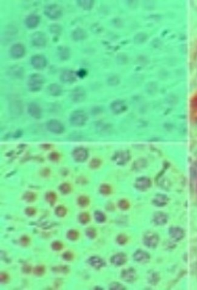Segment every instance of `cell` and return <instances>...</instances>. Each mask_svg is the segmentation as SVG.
<instances>
[{"label": "cell", "mask_w": 197, "mask_h": 290, "mask_svg": "<svg viewBox=\"0 0 197 290\" xmlns=\"http://www.w3.org/2000/svg\"><path fill=\"white\" fill-rule=\"evenodd\" d=\"M47 129L50 132L55 134H61L64 131V125L58 120L52 119L46 123Z\"/></svg>", "instance_id": "4"}, {"label": "cell", "mask_w": 197, "mask_h": 290, "mask_svg": "<svg viewBox=\"0 0 197 290\" xmlns=\"http://www.w3.org/2000/svg\"><path fill=\"white\" fill-rule=\"evenodd\" d=\"M101 191L104 194H107L110 192V188L107 185H103L101 188Z\"/></svg>", "instance_id": "38"}, {"label": "cell", "mask_w": 197, "mask_h": 290, "mask_svg": "<svg viewBox=\"0 0 197 290\" xmlns=\"http://www.w3.org/2000/svg\"><path fill=\"white\" fill-rule=\"evenodd\" d=\"M47 200L51 204H53L57 200V196L53 192H49L46 194Z\"/></svg>", "instance_id": "20"}, {"label": "cell", "mask_w": 197, "mask_h": 290, "mask_svg": "<svg viewBox=\"0 0 197 290\" xmlns=\"http://www.w3.org/2000/svg\"><path fill=\"white\" fill-rule=\"evenodd\" d=\"M32 43L36 47H44L47 43L46 35L41 32H36L32 35Z\"/></svg>", "instance_id": "6"}, {"label": "cell", "mask_w": 197, "mask_h": 290, "mask_svg": "<svg viewBox=\"0 0 197 290\" xmlns=\"http://www.w3.org/2000/svg\"><path fill=\"white\" fill-rule=\"evenodd\" d=\"M99 163L100 162L98 160H97V159H94L91 163V166L92 168H96L99 165Z\"/></svg>", "instance_id": "41"}, {"label": "cell", "mask_w": 197, "mask_h": 290, "mask_svg": "<svg viewBox=\"0 0 197 290\" xmlns=\"http://www.w3.org/2000/svg\"><path fill=\"white\" fill-rule=\"evenodd\" d=\"M67 236L69 239L74 240H76L78 238V232L75 230L72 229V230H70L69 231H68V232L67 234Z\"/></svg>", "instance_id": "21"}, {"label": "cell", "mask_w": 197, "mask_h": 290, "mask_svg": "<svg viewBox=\"0 0 197 290\" xmlns=\"http://www.w3.org/2000/svg\"><path fill=\"white\" fill-rule=\"evenodd\" d=\"M10 54L14 58H20L24 55L25 47L20 43L15 44L10 48Z\"/></svg>", "instance_id": "9"}, {"label": "cell", "mask_w": 197, "mask_h": 290, "mask_svg": "<svg viewBox=\"0 0 197 290\" xmlns=\"http://www.w3.org/2000/svg\"><path fill=\"white\" fill-rule=\"evenodd\" d=\"M35 197H36V195L33 192H27L25 194V195H24V199L27 201V202H33L35 199Z\"/></svg>", "instance_id": "25"}, {"label": "cell", "mask_w": 197, "mask_h": 290, "mask_svg": "<svg viewBox=\"0 0 197 290\" xmlns=\"http://www.w3.org/2000/svg\"><path fill=\"white\" fill-rule=\"evenodd\" d=\"M78 202L80 205H81L82 206H85L87 205L88 203H89V199H88L87 197H86L85 196H81L78 198Z\"/></svg>", "instance_id": "27"}, {"label": "cell", "mask_w": 197, "mask_h": 290, "mask_svg": "<svg viewBox=\"0 0 197 290\" xmlns=\"http://www.w3.org/2000/svg\"><path fill=\"white\" fill-rule=\"evenodd\" d=\"M60 155L57 152H53L50 155V158L53 161H57L59 159Z\"/></svg>", "instance_id": "35"}, {"label": "cell", "mask_w": 197, "mask_h": 290, "mask_svg": "<svg viewBox=\"0 0 197 290\" xmlns=\"http://www.w3.org/2000/svg\"><path fill=\"white\" fill-rule=\"evenodd\" d=\"M29 242V239L27 236H23L21 239V243L23 246H27Z\"/></svg>", "instance_id": "36"}, {"label": "cell", "mask_w": 197, "mask_h": 290, "mask_svg": "<svg viewBox=\"0 0 197 290\" xmlns=\"http://www.w3.org/2000/svg\"><path fill=\"white\" fill-rule=\"evenodd\" d=\"M90 263L94 267H100L102 265V260L96 257H94L90 259Z\"/></svg>", "instance_id": "22"}, {"label": "cell", "mask_w": 197, "mask_h": 290, "mask_svg": "<svg viewBox=\"0 0 197 290\" xmlns=\"http://www.w3.org/2000/svg\"><path fill=\"white\" fill-rule=\"evenodd\" d=\"M126 240H127L126 237L124 236V235H120V236L118 238V241L120 243H125V242L126 241Z\"/></svg>", "instance_id": "39"}, {"label": "cell", "mask_w": 197, "mask_h": 290, "mask_svg": "<svg viewBox=\"0 0 197 290\" xmlns=\"http://www.w3.org/2000/svg\"><path fill=\"white\" fill-rule=\"evenodd\" d=\"M9 111L13 117L20 116L23 111V104L19 100H13L9 103Z\"/></svg>", "instance_id": "5"}, {"label": "cell", "mask_w": 197, "mask_h": 290, "mask_svg": "<svg viewBox=\"0 0 197 290\" xmlns=\"http://www.w3.org/2000/svg\"><path fill=\"white\" fill-rule=\"evenodd\" d=\"M44 271H45V268L43 266H41V265L36 266L34 268V270H33L35 274H36L37 276H39L43 275L44 273Z\"/></svg>", "instance_id": "23"}, {"label": "cell", "mask_w": 197, "mask_h": 290, "mask_svg": "<svg viewBox=\"0 0 197 290\" xmlns=\"http://www.w3.org/2000/svg\"><path fill=\"white\" fill-rule=\"evenodd\" d=\"M77 2L78 4L84 9L90 7V4H91V1H83V0H81V1H78Z\"/></svg>", "instance_id": "30"}, {"label": "cell", "mask_w": 197, "mask_h": 290, "mask_svg": "<svg viewBox=\"0 0 197 290\" xmlns=\"http://www.w3.org/2000/svg\"><path fill=\"white\" fill-rule=\"evenodd\" d=\"M44 81V77L42 75L33 74L27 80V87L31 92H38L42 88Z\"/></svg>", "instance_id": "1"}, {"label": "cell", "mask_w": 197, "mask_h": 290, "mask_svg": "<svg viewBox=\"0 0 197 290\" xmlns=\"http://www.w3.org/2000/svg\"><path fill=\"white\" fill-rule=\"evenodd\" d=\"M63 257L64 259L67 260H71L73 259V254L71 252L67 251L63 254Z\"/></svg>", "instance_id": "33"}, {"label": "cell", "mask_w": 197, "mask_h": 290, "mask_svg": "<svg viewBox=\"0 0 197 290\" xmlns=\"http://www.w3.org/2000/svg\"><path fill=\"white\" fill-rule=\"evenodd\" d=\"M95 216L96 217V219L99 222H103L105 219V217H104V215L101 212H96Z\"/></svg>", "instance_id": "32"}, {"label": "cell", "mask_w": 197, "mask_h": 290, "mask_svg": "<svg viewBox=\"0 0 197 290\" xmlns=\"http://www.w3.org/2000/svg\"><path fill=\"white\" fill-rule=\"evenodd\" d=\"M112 262L115 265H121L126 261V256L122 254H117L115 256L112 258Z\"/></svg>", "instance_id": "18"}, {"label": "cell", "mask_w": 197, "mask_h": 290, "mask_svg": "<svg viewBox=\"0 0 197 290\" xmlns=\"http://www.w3.org/2000/svg\"><path fill=\"white\" fill-rule=\"evenodd\" d=\"M60 190L63 194H67L70 191L71 187L68 183H63L62 185H60Z\"/></svg>", "instance_id": "24"}, {"label": "cell", "mask_w": 197, "mask_h": 290, "mask_svg": "<svg viewBox=\"0 0 197 290\" xmlns=\"http://www.w3.org/2000/svg\"><path fill=\"white\" fill-rule=\"evenodd\" d=\"M23 271L24 272V273H29V272L30 271V270H31V267L29 265H24L23 266Z\"/></svg>", "instance_id": "43"}, {"label": "cell", "mask_w": 197, "mask_h": 290, "mask_svg": "<svg viewBox=\"0 0 197 290\" xmlns=\"http://www.w3.org/2000/svg\"><path fill=\"white\" fill-rule=\"evenodd\" d=\"M87 120L86 114L82 111L77 110L74 111L70 115L69 121L71 124L74 126H81L85 124Z\"/></svg>", "instance_id": "2"}, {"label": "cell", "mask_w": 197, "mask_h": 290, "mask_svg": "<svg viewBox=\"0 0 197 290\" xmlns=\"http://www.w3.org/2000/svg\"><path fill=\"white\" fill-rule=\"evenodd\" d=\"M52 246L53 249L58 251L62 249L63 245L60 242H54L52 244Z\"/></svg>", "instance_id": "31"}, {"label": "cell", "mask_w": 197, "mask_h": 290, "mask_svg": "<svg viewBox=\"0 0 197 290\" xmlns=\"http://www.w3.org/2000/svg\"><path fill=\"white\" fill-rule=\"evenodd\" d=\"M31 64L32 66L37 69H42L44 68L47 65V60L43 55H36L32 57Z\"/></svg>", "instance_id": "10"}, {"label": "cell", "mask_w": 197, "mask_h": 290, "mask_svg": "<svg viewBox=\"0 0 197 290\" xmlns=\"http://www.w3.org/2000/svg\"><path fill=\"white\" fill-rule=\"evenodd\" d=\"M112 109H113V110L114 111V112H121L123 110L124 106L122 105V103L117 102V103H115L113 104Z\"/></svg>", "instance_id": "26"}, {"label": "cell", "mask_w": 197, "mask_h": 290, "mask_svg": "<svg viewBox=\"0 0 197 290\" xmlns=\"http://www.w3.org/2000/svg\"><path fill=\"white\" fill-rule=\"evenodd\" d=\"M79 219H80V221L83 223H87L89 220V215L87 214V213H82L80 215V217H79Z\"/></svg>", "instance_id": "29"}, {"label": "cell", "mask_w": 197, "mask_h": 290, "mask_svg": "<svg viewBox=\"0 0 197 290\" xmlns=\"http://www.w3.org/2000/svg\"><path fill=\"white\" fill-rule=\"evenodd\" d=\"M58 56L61 60H67L70 56V49L65 46L59 47L57 49Z\"/></svg>", "instance_id": "16"}, {"label": "cell", "mask_w": 197, "mask_h": 290, "mask_svg": "<svg viewBox=\"0 0 197 290\" xmlns=\"http://www.w3.org/2000/svg\"><path fill=\"white\" fill-rule=\"evenodd\" d=\"M86 233L88 236H89L91 238H94L95 235V231L92 228H88L86 230Z\"/></svg>", "instance_id": "34"}, {"label": "cell", "mask_w": 197, "mask_h": 290, "mask_svg": "<svg viewBox=\"0 0 197 290\" xmlns=\"http://www.w3.org/2000/svg\"><path fill=\"white\" fill-rule=\"evenodd\" d=\"M77 80V75L75 72L70 70H64L61 75L60 80L66 84H70L75 82Z\"/></svg>", "instance_id": "11"}, {"label": "cell", "mask_w": 197, "mask_h": 290, "mask_svg": "<svg viewBox=\"0 0 197 290\" xmlns=\"http://www.w3.org/2000/svg\"><path fill=\"white\" fill-rule=\"evenodd\" d=\"M70 97L74 103L82 102L86 98L85 90L81 87H76L71 91Z\"/></svg>", "instance_id": "7"}, {"label": "cell", "mask_w": 197, "mask_h": 290, "mask_svg": "<svg viewBox=\"0 0 197 290\" xmlns=\"http://www.w3.org/2000/svg\"><path fill=\"white\" fill-rule=\"evenodd\" d=\"M61 8L57 4L47 6L44 9V14L51 20H56L62 15Z\"/></svg>", "instance_id": "3"}, {"label": "cell", "mask_w": 197, "mask_h": 290, "mask_svg": "<svg viewBox=\"0 0 197 290\" xmlns=\"http://www.w3.org/2000/svg\"><path fill=\"white\" fill-rule=\"evenodd\" d=\"M86 36L85 32L80 28H78L75 29L72 33V37L73 40L75 41H80L84 39Z\"/></svg>", "instance_id": "17"}, {"label": "cell", "mask_w": 197, "mask_h": 290, "mask_svg": "<svg viewBox=\"0 0 197 290\" xmlns=\"http://www.w3.org/2000/svg\"><path fill=\"white\" fill-rule=\"evenodd\" d=\"M27 112L33 118L39 119L42 116V111L40 106L35 102H31L27 106Z\"/></svg>", "instance_id": "8"}, {"label": "cell", "mask_w": 197, "mask_h": 290, "mask_svg": "<svg viewBox=\"0 0 197 290\" xmlns=\"http://www.w3.org/2000/svg\"><path fill=\"white\" fill-rule=\"evenodd\" d=\"M47 93L53 97H57L61 94L62 93V89L60 85L56 83L50 84L47 89Z\"/></svg>", "instance_id": "14"}, {"label": "cell", "mask_w": 197, "mask_h": 290, "mask_svg": "<svg viewBox=\"0 0 197 290\" xmlns=\"http://www.w3.org/2000/svg\"><path fill=\"white\" fill-rule=\"evenodd\" d=\"M50 32L53 34L60 35L62 31V27L59 24H52L49 27Z\"/></svg>", "instance_id": "19"}, {"label": "cell", "mask_w": 197, "mask_h": 290, "mask_svg": "<svg viewBox=\"0 0 197 290\" xmlns=\"http://www.w3.org/2000/svg\"><path fill=\"white\" fill-rule=\"evenodd\" d=\"M40 18L38 15L35 14L29 15L25 20V24L27 27L33 29L37 27L39 24Z\"/></svg>", "instance_id": "12"}, {"label": "cell", "mask_w": 197, "mask_h": 290, "mask_svg": "<svg viewBox=\"0 0 197 290\" xmlns=\"http://www.w3.org/2000/svg\"><path fill=\"white\" fill-rule=\"evenodd\" d=\"M35 211H36L35 209L34 208H32V207H29V208H26V212L29 215H33L35 213Z\"/></svg>", "instance_id": "37"}, {"label": "cell", "mask_w": 197, "mask_h": 290, "mask_svg": "<svg viewBox=\"0 0 197 290\" xmlns=\"http://www.w3.org/2000/svg\"><path fill=\"white\" fill-rule=\"evenodd\" d=\"M55 212L58 216L63 217L66 214V209L64 206H60L57 208V209L55 210Z\"/></svg>", "instance_id": "28"}, {"label": "cell", "mask_w": 197, "mask_h": 290, "mask_svg": "<svg viewBox=\"0 0 197 290\" xmlns=\"http://www.w3.org/2000/svg\"><path fill=\"white\" fill-rule=\"evenodd\" d=\"M74 158L79 162L84 161L87 157V152L86 149L83 148H77L73 152Z\"/></svg>", "instance_id": "15"}, {"label": "cell", "mask_w": 197, "mask_h": 290, "mask_svg": "<svg viewBox=\"0 0 197 290\" xmlns=\"http://www.w3.org/2000/svg\"><path fill=\"white\" fill-rule=\"evenodd\" d=\"M120 207L122 208V209H126L128 207V203L126 201H124V200H122L120 202Z\"/></svg>", "instance_id": "42"}, {"label": "cell", "mask_w": 197, "mask_h": 290, "mask_svg": "<svg viewBox=\"0 0 197 290\" xmlns=\"http://www.w3.org/2000/svg\"><path fill=\"white\" fill-rule=\"evenodd\" d=\"M8 279H9L8 276L5 273H1V275H0V279H1V282H6V281H7Z\"/></svg>", "instance_id": "40"}, {"label": "cell", "mask_w": 197, "mask_h": 290, "mask_svg": "<svg viewBox=\"0 0 197 290\" xmlns=\"http://www.w3.org/2000/svg\"><path fill=\"white\" fill-rule=\"evenodd\" d=\"M8 74L11 78L19 79L21 78L24 75V70L23 68L19 66H13L11 67L9 71Z\"/></svg>", "instance_id": "13"}]
</instances>
